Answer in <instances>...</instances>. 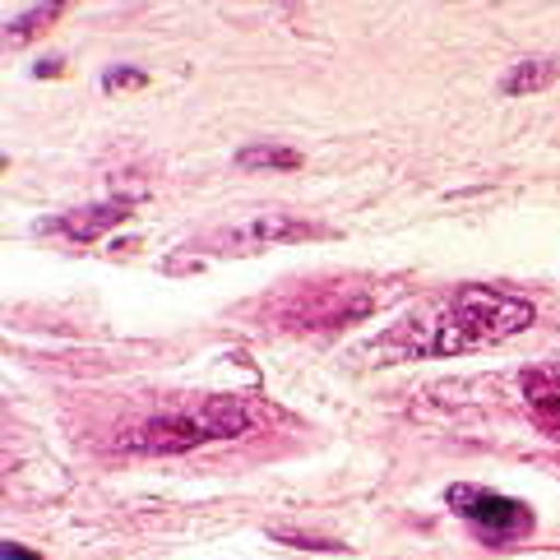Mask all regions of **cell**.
Instances as JSON below:
<instances>
[{
	"label": "cell",
	"mask_w": 560,
	"mask_h": 560,
	"mask_svg": "<svg viewBox=\"0 0 560 560\" xmlns=\"http://www.w3.org/2000/svg\"><path fill=\"white\" fill-rule=\"evenodd\" d=\"M533 319H537V306L528 296L468 283L422 311H412L404 325H394L380 338L375 352L380 357H458V352L505 343V338L524 334Z\"/></svg>",
	"instance_id": "obj_1"
},
{
	"label": "cell",
	"mask_w": 560,
	"mask_h": 560,
	"mask_svg": "<svg viewBox=\"0 0 560 560\" xmlns=\"http://www.w3.org/2000/svg\"><path fill=\"white\" fill-rule=\"evenodd\" d=\"M250 431V408L236 394H209L199 408L163 412L149 422H135L116 435V450L126 454H186L213 440H236Z\"/></svg>",
	"instance_id": "obj_2"
},
{
	"label": "cell",
	"mask_w": 560,
	"mask_h": 560,
	"mask_svg": "<svg viewBox=\"0 0 560 560\" xmlns=\"http://www.w3.org/2000/svg\"><path fill=\"white\" fill-rule=\"evenodd\" d=\"M445 505L464 518L477 542H487V547H514L533 533V510L524 505V500L487 491V487L458 482V487L445 491Z\"/></svg>",
	"instance_id": "obj_3"
},
{
	"label": "cell",
	"mask_w": 560,
	"mask_h": 560,
	"mask_svg": "<svg viewBox=\"0 0 560 560\" xmlns=\"http://www.w3.org/2000/svg\"><path fill=\"white\" fill-rule=\"evenodd\" d=\"M375 311V296L366 288H348V283H325V288H302L292 292L278 319L292 329H334V325H352Z\"/></svg>",
	"instance_id": "obj_4"
},
{
	"label": "cell",
	"mask_w": 560,
	"mask_h": 560,
	"mask_svg": "<svg viewBox=\"0 0 560 560\" xmlns=\"http://www.w3.org/2000/svg\"><path fill=\"white\" fill-rule=\"evenodd\" d=\"M306 236H319V228L302 223V218H288V213H255L246 223L213 232L205 246L223 250V255H250V250H265L278 242H306Z\"/></svg>",
	"instance_id": "obj_5"
},
{
	"label": "cell",
	"mask_w": 560,
	"mask_h": 560,
	"mask_svg": "<svg viewBox=\"0 0 560 560\" xmlns=\"http://www.w3.org/2000/svg\"><path fill=\"white\" fill-rule=\"evenodd\" d=\"M524 408L537 422V431L560 440V362H542L524 371Z\"/></svg>",
	"instance_id": "obj_6"
},
{
	"label": "cell",
	"mask_w": 560,
	"mask_h": 560,
	"mask_svg": "<svg viewBox=\"0 0 560 560\" xmlns=\"http://www.w3.org/2000/svg\"><path fill=\"white\" fill-rule=\"evenodd\" d=\"M130 218V199H103V205H89V209H74L66 218H56L51 232L70 236V242H97L103 232L121 228Z\"/></svg>",
	"instance_id": "obj_7"
},
{
	"label": "cell",
	"mask_w": 560,
	"mask_h": 560,
	"mask_svg": "<svg viewBox=\"0 0 560 560\" xmlns=\"http://www.w3.org/2000/svg\"><path fill=\"white\" fill-rule=\"evenodd\" d=\"M560 79V56H537V61H518L505 79H500V93L518 97V93H537Z\"/></svg>",
	"instance_id": "obj_8"
},
{
	"label": "cell",
	"mask_w": 560,
	"mask_h": 560,
	"mask_svg": "<svg viewBox=\"0 0 560 560\" xmlns=\"http://www.w3.org/2000/svg\"><path fill=\"white\" fill-rule=\"evenodd\" d=\"M236 167H273V172H296L302 167V153L283 149V144H250L236 153Z\"/></svg>",
	"instance_id": "obj_9"
},
{
	"label": "cell",
	"mask_w": 560,
	"mask_h": 560,
	"mask_svg": "<svg viewBox=\"0 0 560 560\" xmlns=\"http://www.w3.org/2000/svg\"><path fill=\"white\" fill-rule=\"evenodd\" d=\"M56 14H61V5H33V10H24V14H14V19H10L5 37H10V43H24V37L37 33V24H51Z\"/></svg>",
	"instance_id": "obj_10"
},
{
	"label": "cell",
	"mask_w": 560,
	"mask_h": 560,
	"mask_svg": "<svg viewBox=\"0 0 560 560\" xmlns=\"http://www.w3.org/2000/svg\"><path fill=\"white\" fill-rule=\"evenodd\" d=\"M103 84L107 89H139V84H149V74L144 70H107Z\"/></svg>",
	"instance_id": "obj_11"
},
{
	"label": "cell",
	"mask_w": 560,
	"mask_h": 560,
	"mask_svg": "<svg viewBox=\"0 0 560 560\" xmlns=\"http://www.w3.org/2000/svg\"><path fill=\"white\" fill-rule=\"evenodd\" d=\"M278 542H288V547H311V551H343L338 542H325V537H302V533H273Z\"/></svg>",
	"instance_id": "obj_12"
},
{
	"label": "cell",
	"mask_w": 560,
	"mask_h": 560,
	"mask_svg": "<svg viewBox=\"0 0 560 560\" xmlns=\"http://www.w3.org/2000/svg\"><path fill=\"white\" fill-rule=\"evenodd\" d=\"M0 560H43V556L28 551V547H19V542H5V551H0Z\"/></svg>",
	"instance_id": "obj_13"
}]
</instances>
